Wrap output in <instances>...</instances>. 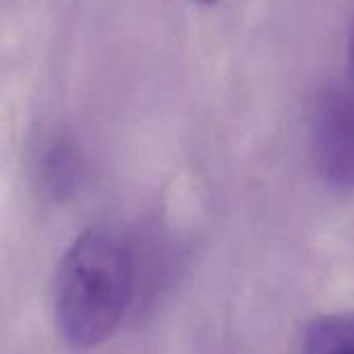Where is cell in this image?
Returning a JSON list of instances; mask_svg holds the SVG:
<instances>
[{"label": "cell", "instance_id": "cell-1", "mask_svg": "<svg viewBox=\"0 0 354 354\" xmlns=\"http://www.w3.org/2000/svg\"><path fill=\"white\" fill-rule=\"evenodd\" d=\"M136 290L131 248L109 230L82 234L65 252L55 281V319L63 339L80 350L109 339Z\"/></svg>", "mask_w": 354, "mask_h": 354}, {"label": "cell", "instance_id": "cell-2", "mask_svg": "<svg viewBox=\"0 0 354 354\" xmlns=\"http://www.w3.org/2000/svg\"><path fill=\"white\" fill-rule=\"evenodd\" d=\"M310 146L323 180L354 186V100L335 88L317 94L310 109Z\"/></svg>", "mask_w": 354, "mask_h": 354}, {"label": "cell", "instance_id": "cell-3", "mask_svg": "<svg viewBox=\"0 0 354 354\" xmlns=\"http://www.w3.org/2000/svg\"><path fill=\"white\" fill-rule=\"evenodd\" d=\"M300 354H354V310L323 315L308 323Z\"/></svg>", "mask_w": 354, "mask_h": 354}, {"label": "cell", "instance_id": "cell-4", "mask_svg": "<svg viewBox=\"0 0 354 354\" xmlns=\"http://www.w3.org/2000/svg\"><path fill=\"white\" fill-rule=\"evenodd\" d=\"M80 154L69 140H57L48 144L40 160V177L44 188L55 198L71 196V190L80 180Z\"/></svg>", "mask_w": 354, "mask_h": 354}, {"label": "cell", "instance_id": "cell-5", "mask_svg": "<svg viewBox=\"0 0 354 354\" xmlns=\"http://www.w3.org/2000/svg\"><path fill=\"white\" fill-rule=\"evenodd\" d=\"M350 59H352V69H354V24H352V34H350Z\"/></svg>", "mask_w": 354, "mask_h": 354}, {"label": "cell", "instance_id": "cell-6", "mask_svg": "<svg viewBox=\"0 0 354 354\" xmlns=\"http://www.w3.org/2000/svg\"><path fill=\"white\" fill-rule=\"evenodd\" d=\"M196 3H201V5H213L215 0H196Z\"/></svg>", "mask_w": 354, "mask_h": 354}]
</instances>
